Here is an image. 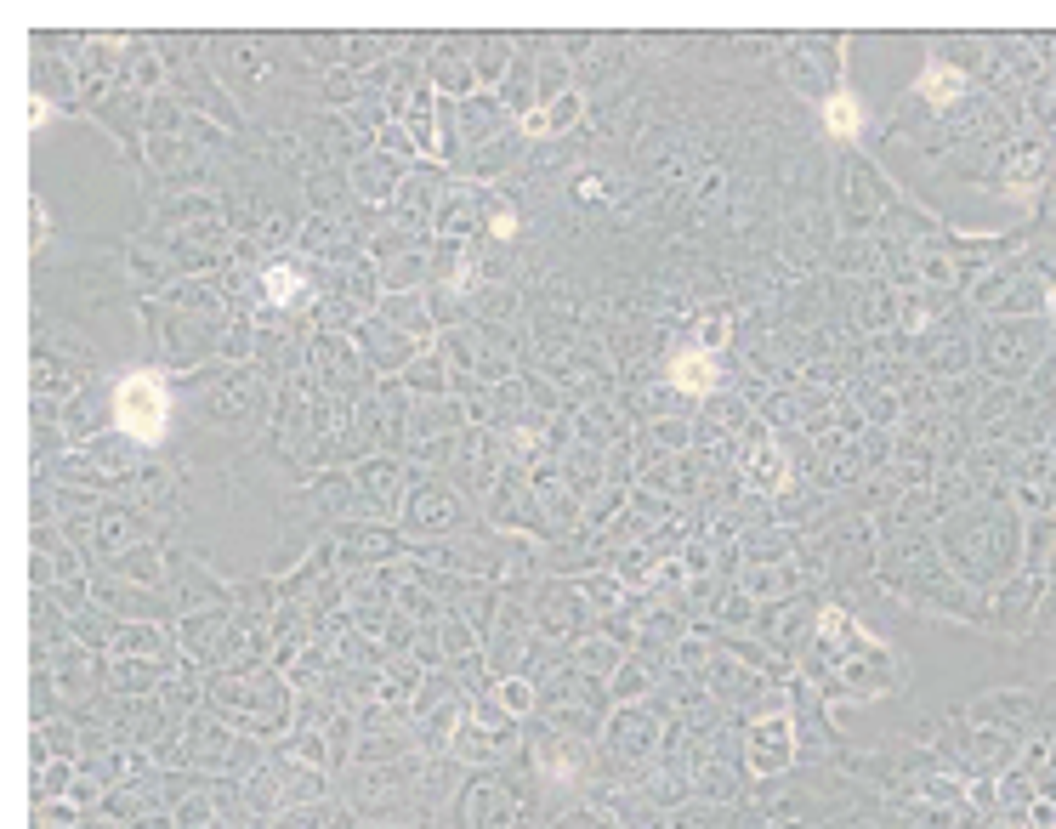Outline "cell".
<instances>
[{"label": "cell", "mask_w": 1056, "mask_h": 829, "mask_svg": "<svg viewBox=\"0 0 1056 829\" xmlns=\"http://www.w3.org/2000/svg\"><path fill=\"white\" fill-rule=\"evenodd\" d=\"M267 284H273V290H267V296H273V301H301V279H296V273H284V267H273V273H267Z\"/></svg>", "instance_id": "cell-5"}, {"label": "cell", "mask_w": 1056, "mask_h": 829, "mask_svg": "<svg viewBox=\"0 0 1056 829\" xmlns=\"http://www.w3.org/2000/svg\"><path fill=\"white\" fill-rule=\"evenodd\" d=\"M1051 313H1056V296H1051Z\"/></svg>", "instance_id": "cell-6"}, {"label": "cell", "mask_w": 1056, "mask_h": 829, "mask_svg": "<svg viewBox=\"0 0 1056 829\" xmlns=\"http://www.w3.org/2000/svg\"><path fill=\"white\" fill-rule=\"evenodd\" d=\"M670 375H676V387H687V392H704L710 387V358H693V353H682L676 364H670Z\"/></svg>", "instance_id": "cell-3"}, {"label": "cell", "mask_w": 1056, "mask_h": 829, "mask_svg": "<svg viewBox=\"0 0 1056 829\" xmlns=\"http://www.w3.org/2000/svg\"><path fill=\"white\" fill-rule=\"evenodd\" d=\"M920 91H926V97H937V103H954V97L966 91V74L949 69V63H932V69L920 74Z\"/></svg>", "instance_id": "cell-2"}, {"label": "cell", "mask_w": 1056, "mask_h": 829, "mask_svg": "<svg viewBox=\"0 0 1056 829\" xmlns=\"http://www.w3.org/2000/svg\"><path fill=\"white\" fill-rule=\"evenodd\" d=\"M858 125H863L858 97H852V91H841V97L829 103V131H841V137H858Z\"/></svg>", "instance_id": "cell-4"}, {"label": "cell", "mask_w": 1056, "mask_h": 829, "mask_svg": "<svg viewBox=\"0 0 1056 829\" xmlns=\"http://www.w3.org/2000/svg\"><path fill=\"white\" fill-rule=\"evenodd\" d=\"M114 421L137 443H159L165 438V421H171V392L159 387L148 370L125 375L120 387H114Z\"/></svg>", "instance_id": "cell-1"}]
</instances>
